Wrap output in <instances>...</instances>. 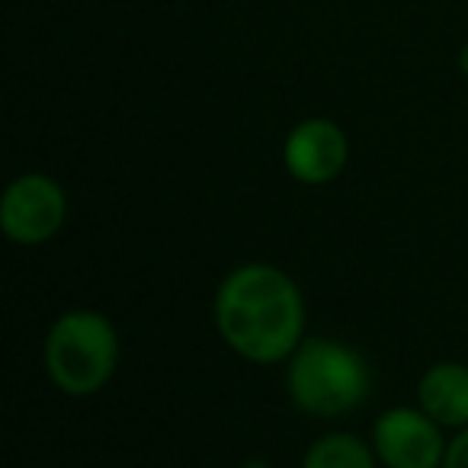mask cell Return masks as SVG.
Returning <instances> with one entry per match:
<instances>
[{
  "mask_svg": "<svg viewBox=\"0 0 468 468\" xmlns=\"http://www.w3.org/2000/svg\"><path fill=\"white\" fill-rule=\"evenodd\" d=\"M459 71H462V78H468V42L462 46V52H459Z\"/></svg>",
  "mask_w": 468,
  "mask_h": 468,
  "instance_id": "30bf717a",
  "label": "cell"
},
{
  "mask_svg": "<svg viewBox=\"0 0 468 468\" xmlns=\"http://www.w3.org/2000/svg\"><path fill=\"white\" fill-rule=\"evenodd\" d=\"M302 468H378V455L363 436L334 430L305 449Z\"/></svg>",
  "mask_w": 468,
  "mask_h": 468,
  "instance_id": "ba28073f",
  "label": "cell"
},
{
  "mask_svg": "<svg viewBox=\"0 0 468 468\" xmlns=\"http://www.w3.org/2000/svg\"><path fill=\"white\" fill-rule=\"evenodd\" d=\"M417 408L427 410L442 430L468 427V363L442 359L427 366L417 382Z\"/></svg>",
  "mask_w": 468,
  "mask_h": 468,
  "instance_id": "52a82bcc",
  "label": "cell"
},
{
  "mask_svg": "<svg viewBox=\"0 0 468 468\" xmlns=\"http://www.w3.org/2000/svg\"><path fill=\"white\" fill-rule=\"evenodd\" d=\"M442 468H468V427H462L459 433L449 440Z\"/></svg>",
  "mask_w": 468,
  "mask_h": 468,
  "instance_id": "9c48e42d",
  "label": "cell"
},
{
  "mask_svg": "<svg viewBox=\"0 0 468 468\" xmlns=\"http://www.w3.org/2000/svg\"><path fill=\"white\" fill-rule=\"evenodd\" d=\"M372 449L385 468H442L449 442L427 410L398 404L376 417Z\"/></svg>",
  "mask_w": 468,
  "mask_h": 468,
  "instance_id": "5b68a950",
  "label": "cell"
},
{
  "mask_svg": "<svg viewBox=\"0 0 468 468\" xmlns=\"http://www.w3.org/2000/svg\"><path fill=\"white\" fill-rule=\"evenodd\" d=\"M350 142L327 116H308L289 129L282 142V167L302 186H324L346 170Z\"/></svg>",
  "mask_w": 468,
  "mask_h": 468,
  "instance_id": "8992f818",
  "label": "cell"
},
{
  "mask_svg": "<svg viewBox=\"0 0 468 468\" xmlns=\"http://www.w3.org/2000/svg\"><path fill=\"white\" fill-rule=\"evenodd\" d=\"M42 363L58 391L90 398L116 376L119 334L103 312L71 308L52 321L42 344Z\"/></svg>",
  "mask_w": 468,
  "mask_h": 468,
  "instance_id": "3957f363",
  "label": "cell"
},
{
  "mask_svg": "<svg viewBox=\"0 0 468 468\" xmlns=\"http://www.w3.org/2000/svg\"><path fill=\"white\" fill-rule=\"evenodd\" d=\"M286 391L295 410L308 417H346L366 404L372 372L344 340L305 337L286 359Z\"/></svg>",
  "mask_w": 468,
  "mask_h": 468,
  "instance_id": "7a4b0ae2",
  "label": "cell"
},
{
  "mask_svg": "<svg viewBox=\"0 0 468 468\" xmlns=\"http://www.w3.org/2000/svg\"><path fill=\"white\" fill-rule=\"evenodd\" d=\"M68 218V196L48 174H23L4 189L0 228L10 244L39 248L61 231Z\"/></svg>",
  "mask_w": 468,
  "mask_h": 468,
  "instance_id": "277c9868",
  "label": "cell"
},
{
  "mask_svg": "<svg viewBox=\"0 0 468 468\" xmlns=\"http://www.w3.org/2000/svg\"><path fill=\"white\" fill-rule=\"evenodd\" d=\"M215 331L257 366L289 359L305 340V295L276 263H241L215 289Z\"/></svg>",
  "mask_w": 468,
  "mask_h": 468,
  "instance_id": "6da1fadb",
  "label": "cell"
}]
</instances>
